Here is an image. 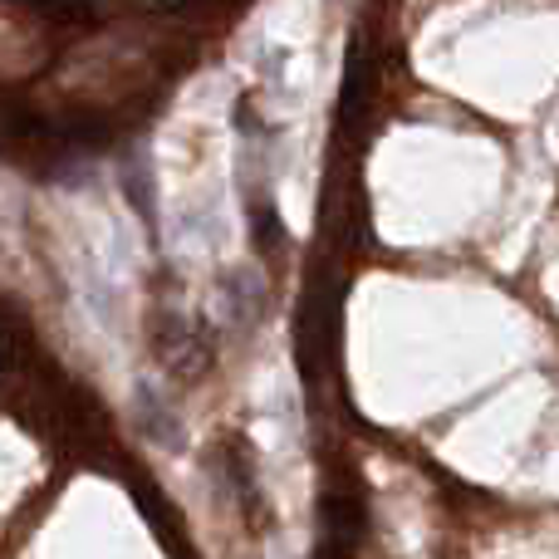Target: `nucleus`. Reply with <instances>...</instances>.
<instances>
[]
</instances>
